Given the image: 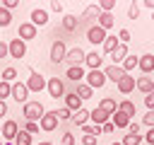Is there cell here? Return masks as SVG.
<instances>
[{"instance_id": "6da1fadb", "label": "cell", "mask_w": 154, "mask_h": 145, "mask_svg": "<svg viewBox=\"0 0 154 145\" xmlns=\"http://www.w3.org/2000/svg\"><path fill=\"white\" fill-rule=\"evenodd\" d=\"M43 114H46V109H43V104H41V102H26V104L22 106V116H24L26 121L38 123V121L43 118Z\"/></svg>"}, {"instance_id": "7a4b0ae2", "label": "cell", "mask_w": 154, "mask_h": 145, "mask_svg": "<svg viewBox=\"0 0 154 145\" xmlns=\"http://www.w3.org/2000/svg\"><path fill=\"white\" fill-rule=\"evenodd\" d=\"M24 85H26V89H29V92H36V94H38V92H43V89H46L48 80H46L38 70H29V80H26Z\"/></svg>"}, {"instance_id": "3957f363", "label": "cell", "mask_w": 154, "mask_h": 145, "mask_svg": "<svg viewBox=\"0 0 154 145\" xmlns=\"http://www.w3.org/2000/svg\"><path fill=\"white\" fill-rule=\"evenodd\" d=\"M84 58H87V51H84L82 46H75V48H67L65 63H67V68H72V65H84Z\"/></svg>"}, {"instance_id": "277c9868", "label": "cell", "mask_w": 154, "mask_h": 145, "mask_svg": "<svg viewBox=\"0 0 154 145\" xmlns=\"http://www.w3.org/2000/svg\"><path fill=\"white\" fill-rule=\"evenodd\" d=\"M106 31L99 27V24H91L89 29H87V41L91 44V46H103V41H106Z\"/></svg>"}, {"instance_id": "5b68a950", "label": "cell", "mask_w": 154, "mask_h": 145, "mask_svg": "<svg viewBox=\"0 0 154 145\" xmlns=\"http://www.w3.org/2000/svg\"><path fill=\"white\" fill-rule=\"evenodd\" d=\"M65 56H67V46H65V41H63V39H55V41L51 44V60H53V63H63Z\"/></svg>"}, {"instance_id": "8992f818", "label": "cell", "mask_w": 154, "mask_h": 145, "mask_svg": "<svg viewBox=\"0 0 154 145\" xmlns=\"http://www.w3.org/2000/svg\"><path fill=\"white\" fill-rule=\"evenodd\" d=\"M87 85L91 87V89H101L108 80H106V75H103V70H87Z\"/></svg>"}, {"instance_id": "52a82bcc", "label": "cell", "mask_w": 154, "mask_h": 145, "mask_svg": "<svg viewBox=\"0 0 154 145\" xmlns=\"http://www.w3.org/2000/svg\"><path fill=\"white\" fill-rule=\"evenodd\" d=\"M58 123H60V118H58V109H55V111H46V114H43V118L38 121L41 130H46V133L55 130V128H58Z\"/></svg>"}, {"instance_id": "ba28073f", "label": "cell", "mask_w": 154, "mask_h": 145, "mask_svg": "<svg viewBox=\"0 0 154 145\" xmlns=\"http://www.w3.org/2000/svg\"><path fill=\"white\" fill-rule=\"evenodd\" d=\"M17 133H19V123H17V121H12V118L2 121V130H0V135L5 138V143H14Z\"/></svg>"}, {"instance_id": "9c48e42d", "label": "cell", "mask_w": 154, "mask_h": 145, "mask_svg": "<svg viewBox=\"0 0 154 145\" xmlns=\"http://www.w3.org/2000/svg\"><path fill=\"white\" fill-rule=\"evenodd\" d=\"M38 36V29L31 24V22H22L19 24V29H17V39H22L24 44L26 41H31V39H36Z\"/></svg>"}, {"instance_id": "30bf717a", "label": "cell", "mask_w": 154, "mask_h": 145, "mask_svg": "<svg viewBox=\"0 0 154 145\" xmlns=\"http://www.w3.org/2000/svg\"><path fill=\"white\" fill-rule=\"evenodd\" d=\"M46 89H48V94H51L53 99H60V97H65V85H63V80H60V77H48V85H46Z\"/></svg>"}, {"instance_id": "8fae6325", "label": "cell", "mask_w": 154, "mask_h": 145, "mask_svg": "<svg viewBox=\"0 0 154 145\" xmlns=\"http://www.w3.org/2000/svg\"><path fill=\"white\" fill-rule=\"evenodd\" d=\"M12 99L17 102V104H26L29 102V89H26V85L24 82H12Z\"/></svg>"}, {"instance_id": "7c38bea8", "label": "cell", "mask_w": 154, "mask_h": 145, "mask_svg": "<svg viewBox=\"0 0 154 145\" xmlns=\"http://www.w3.org/2000/svg\"><path fill=\"white\" fill-rule=\"evenodd\" d=\"M7 48H10V58H24L26 56V44L22 39H12L7 44Z\"/></svg>"}, {"instance_id": "4fadbf2b", "label": "cell", "mask_w": 154, "mask_h": 145, "mask_svg": "<svg viewBox=\"0 0 154 145\" xmlns=\"http://www.w3.org/2000/svg\"><path fill=\"white\" fill-rule=\"evenodd\" d=\"M101 65H103V56L99 51L87 53V58H84V68L87 70H101Z\"/></svg>"}, {"instance_id": "5bb4252c", "label": "cell", "mask_w": 154, "mask_h": 145, "mask_svg": "<svg viewBox=\"0 0 154 145\" xmlns=\"http://www.w3.org/2000/svg\"><path fill=\"white\" fill-rule=\"evenodd\" d=\"M103 75H106V80H111V82H116V85H118L128 72H125L120 65H106V68H103Z\"/></svg>"}, {"instance_id": "9a60e30c", "label": "cell", "mask_w": 154, "mask_h": 145, "mask_svg": "<svg viewBox=\"0 0 154 145\" xmlns=\"http://www.w3.org/2000/svg\"><path fill=\"white\" fill-rule=\"evenodd\" d=\"M29 22H31L36 29H38V27H46V24H48V12H46V10H41V7H36V10H31Z\"/></svg>"}, {"instance_id": "2e32d148", "label": "cell", "mask_w": 154, "mask_h": 145, "mask_svg": "<svg viewBox=\"0 0 154 145\" xmlns=\"http://www.w3.org/2000/svg\"><path fill=\"white\" fill-rule=\"evenodd\" d=\"M128 53H130V51H128V44H118V48L108 56V58H111V65H123V60L128 58Z\"/></svg>"}, {"instance_id": "e0dca14e", "label": "cell", "mask_w": 154, "mask_h": 145, "mask_svg": "<svg viewBox=\"0 0 154 145\" xmlns=\"http://www.w3.org/2000/svg\"><path fill=\"white\" fill-rule=\"evenodd\" d=\"M135 89H140L144 97H147V94H154V77H149V75H144V77H137V85H135Z\"/></svg>"}, {"instance_id": "ac0fdd59", "label": "cell", "mask_w": 154, "mask_h": 145, "mask_svg": "<svg viewBox=\"0 0 154 145\" xmlns=\"http://www.w3.org/2000/svg\"><path fill=\"white\" fill-rule=\"evenodd\" d=\"M137 70H140L142 75H149V72H154V56H152V53H144V56H140Z\"/></svg>"}, {"instance_id": "d6986e66", "label": "cell", "mask_w": 154, "mask_h": 145, "mask_svg": "<svg viewBox=\"0 0 154 145\" xmlns=\"http://www.w3.org/2000/svg\"><path fill=\"white\" fill-rule=\"evenodd\" d=\"M65 77L79 85V82H82V80L87 77V70H84V65H72V68H67V72H65Z\"/></svg>"}, {"instance_id": "ffe728a7", "label": "cell", "mask_w": 154, "mask_h": 145, "mask_svg": "<svg viewBox=\"0 0 154 145\" xmlns=\"http://www.w3.org/2000/svg\"><path fill=\"white\" fill-rule=\"evenodd\" d=\"M96 24H99L103 31L113 29V27H116V17H113V12H101V14L96 17Z\"/></svg>"}, {"instance_id": "44dd1931", "label": "cell", "mask_w": 154, "mask_h": 145, "mask_svg": "<svg viewBox=\"0 0 154 145\" xmlns=\"http://www.w3.org/2000/svg\"><path fill=\"white\" fill-rule=\"evenodd\" d=\"M89 121H91L94 126H103V123H108V121H111V116H108L103 109H99V106H96L94 111H89Z\"/></svg>"}, {"instance_id": "7402d4cb", "label": "cell", "mask_w": 154, "mask_h": 145, "mask_svg": "<svg viewBox=\"0 0 154 145\" xmlns=\"http://www.w3.org/2000/svg\"><path fill=\"white\" fill-rule=\"evenodd\" d=\"M135 85H137V80H135L132 75H125L116 87H118V92H120V94H130V92L135 89Z\"/></svg>"}, {"instance_id": "603a6c76", "label": "cell", "mask_w": 154, "mask_h": 145, "mask_svg": "<svg viewBox=\"0 0 154 145\" xmlns=\"http://www.w3.org/2000/svg\"><path fill=\"white\" fill-rule=\"evenodd\" d=\"M65 109H70L72 114H75V111H79V109H82V99H79L75 92L65 94Z\"/></svg>"}, {"instance_id": "cb8c5ba5", "label": "cell", "mask_w": 154, "mask_h": 145, "mask_svg": "<svg viewBox=\"0 0 154 145\" xmlns=\"http://www.w3.org/2000/svg\"><path fill=\"white\" fill-rule=\"evenodd\" d=\"M99 109H103L108 116H113V114L118 111V102H116L113 97H103V99L99 102Z\"/></svg>"}, {"instance_id": "d4e9b609", "label": "cell", "mask_w": 154, "mask_h": 145, "mask_svg": "<svg viewBox=\"0 0 154 145\" xmlns=\"http://www.w3.org/2000/svg\"><path fill=\"white\" fill-rule=\"evenodd\" d=\"M118 111L128 114L130 118L137 116V106H135V102H130V99H120V102H118Z\"/></svg>"}, {"instance_id": "484cf974", "label": "cell", "mask_w": 154, "mask_h": 145, "mask_svg": "<svg viewBox=\"0 0 154 145\" xmlns=\"http://www.w3.org/2000/svg\"><path fill=\"white\" fill-rule=\"evenodd\" d=\"M111 121H113V126H116V128H128L132 118H130L128 114H123V111H116V114L111 116Z\"/></svg>"}, {"instance_id": "4316f807", "label": "cell", "mask_w": 154, "mask_h": 145, "mask_svg": "<svg viewBox=\"0 0 154 145\" xmlns=\"http://www.w3.org/2000/svg\"><path fill=\"white\" fill-rule=\"evenodd\" d=\"M137 63H140V56H132V53H128V58L123 60V65H120V68H123V70L130 75V72L137 68Z\"/></svg>"}, {"instance_id": "83f0119b", "label": "cell", "mask_w": 154, "mask_h": 145, "mask_svg": "<svg viewBox=\"0 0 154 145\" xmlns=\"http://www.w3.org/2000/svg\"><path fill=\"white\" fill-rule=\"evenodd\" d=\"M87 121H89V111H87L84 106H82L79 111H75V114H72V123H77L79 128H82V126H87Z\"/></svg>"}, {"instance_id": "f1b7e54d", "label": "cell", "mask_w": 154, "mask_h": 145, "mask_svg": "<svg viewBox=\"0 0 154 145\" xmlns=\"http://www.w3.org/2000/svg\"><path fill=\"white\" fill-rule=\"evenodd\" d=\"M14 145H34V135H29L24 128H19V133L14 138Z\"/></svg>"}, {"instance_id": "f546056e", "label": "cell", "mask_w": 154, "mask_h": 145, "mask_svg": "<svg viewBox=\"0 0 154 145\" xmlns=\"http://www.w3.org/2000/svg\"><path fill=\"white\" fill-rule=\"evenodd\" d=\"M99 14H101L99 5H89V7L84 10V14L79 17V22H89V19H94V17H99Z\"/></svg>"}, {"instance_id": "4dcf8cb0", "label": "cell", "mask_w": 154, "mask_h": 145, "mask_svg": "<svg viewBox=\"0 0 154 145\" xmlns=\"http://www.w3.org/2000/svg\"><path fill=\"white\" fill-rule=\"evenodd\" d=\"M118 44H120V41H118L116 36H106V41H103V46H101V48H103V53H106V56H111V53L118 48Z\"/></svg>"}, {"instance_id": "1f68e13d", "label": "cell", "mask_w": 154, "mask_h": 145, "mask_svg": "<svg viewBox=\"0 0 154 145\" xmlns=\"http://www.w3.org/2000/svg\"><path fill=\"white\" fill-rule=\"evenodd\" d=\"M75 94H77V97H79V99L84 102V99H89V97L94 94V89H91V87H89L87 82H79V85H77V92H75Z\"/></svg>"}, {"instance_id": "d6a6232c", "label": "cell", "mask_w": 154, "mask_h": 145, "mask_svg": "<svg viewBox=\"0 0 154 145\" xmlns=\"http://www.w3.org/2000/svg\"><path fill=\"white\" fill-rule=\"evenodd\" d=\"M77 24H79V19H77L75 14H63V27H65L67 31H75Z\"/></svg>"}, {"instance_id": "836d02e7", "label": "cell", "mask_w": 154, "mask_h": 145, "mask_svg": "<svg viewBox=\"0 0 154 145\" xmlns=\"http://www.w3.org/2000/svg\"><path fill=\"white\" fill-rule=\"evenodd\" d=\"M144 140V135H140V133H128V135H123V145H140Z\"/></svg>"}, {"instance_id": "e575fe53", "label": "cell", "mask_w": 154, "mask_h": 145, "mask_svg": "<svg viewBox=\"0 0 154 145\" xmlns=\"http://www.w3.org/2000/svg\"><path fill=\"white\" fill-rule=\"evenodd\" d=\"M10 24H12V12L5 10V7H0V29H7Z\"/></svg>"}, {"instance_id": "d590c367", "label": "cell", "mask_w": 154, "mask_h": 145, "mask_svg": "<svg viewBox=\"0 0 154 145\" xmlns=\"http://www.w3.org/2000/svg\"><path fill=\"white\" fill-rule=\"evenodd\" d=\"M0 80H2V82H10V85L17 82V70H14V68H5L2 75H0Z\"/></svg>"}, {"instance_id": "8d00e7d4", "label": "cell", "mask_w": 154, "mask_h": 145, "mask_svg": "<svg viewBox=\"0 0 154 145\" xmlns=\"http://www.w3.org/2000/svg\"><path fill=\"white\" fill-rule=\"evenodd\" d=\"M7 97H12V85H10V82H2V80H0V102H5Z\"/></svg>"}, {"instance_id": "74e56055", "label": "cell", "mask_w": 154, "mask_h": 145, "mask_svg": "<svg viewBox=\"0 0 154 145\" xmlns=\"http://www.w3.org/2000/svg\"><path fill=\"white\" fill-rule=\"evenodd\" d=\"M96 5H99L101 12H113V10H116V0H99Z\"/></svg>"}, {"instance_id": "f35d334b", "label": "cell", "mask_w": 154, "mask_h": 145, "mask_svg": "<svg viewBox=\"0 0 154 145\" xmlns=\"http://www.w3.org/2000/svg\"><path fill=\"white\" fill-rule=\"evenodd\" d=\"M82 130H84V135H101V126H94V123H87V126H82Z\"/></svg>"}, {"instance_id": "ab89813d", "label": "cell", "mask_w": 154, "mask_h": 145, "mask_svg": "<svg viewBox=\"0 0 154 145\" xmlns=\"http://www.w3.org/2000/svg\"><path fill=\"white\" fill-rule=\"evenodd\" d=\"M140 17V5L137 2H130V7H128V19H137Z\"/></svg>"}, {"instance_id": "60d3db41", "label": "cell", "mask_w": 154, "mask_h": 145, "mask_svg": "<svg viewBox=\"0 0 154 145\" xmlns=\"http://www.w3.org/2000/svg\"><path fill=\"white\" fill-rule=\"evenodd\" d=\"M24 130H26L29 135H36V133L41 130V126H38V123H34V121H26V123H24Z\"/></svg>"}, {"instance_id": "b9f144b4", "label": "cell", "mask_w": 154, "mask_h": 145, "mask_svg": "<svg viewBox=\"0 0 154 145\" xmlns=\"http://www.w3.org/2000/svg\"><path fill=\"white\" fill-rule=\"evenodd\" d=\"M0 7H5V10H14V7H19V0H0Z\"/></svg>"}, {"instance_id": "7bdbcfd3", "label": "cell", "mask_w": 154, "mask_h": 145, "mask_svg": "<svg viewBox=\"0 0 154 145\" xmlns=\"http://www.w3.org/2000/svg\"><path fill=\"white\" fill-rule=\"evenodd\" d=\"M58 118H60V121H72V111L63 106V109H58Z\"/></svg>"}, {"instance_id": "ee69618b", "label": "cell", "mask_w": 154, "mask_h": 145, "mask_svg": "<svg viewBox=\"0 0 154 145\" xmlns=\"http://www.w3.org/2000/svg\"><path fill=\"white\" fill-rule=\"evenodd\" d=\"M118 41H120V44H128V41H130V31H128V29H120V31H118Z\"/></svg>"}, {"instance_id": "f6af8a7d", "label": "cell", "mask_w": 154, "mask_h": 145, "mask_svg": "<svg viewBox=\"0 0 154 145\" xmlns=\"http://www.w3.org/2000/svg\"><path fill=\"white\" fill-rule=\"evenodd\" d=\"M60 145H75V135H72V133H63Z\"/></svg>"}, {"instance_id": "bcb514c9", "label": "cell", "mask_w": 154, "mask_h": 145, "mask_svg": "<svg viewBox=\"0 0 154 145\" xmlns=\"http://www.w3.org/2000/svg\"><path fill=\"white\" fill-rule=\"evenodd\" d=\"M142 121H144L147 128H154V111H147V116H144Z\"/></svg>"}, {"instance_id": "7dc6e473", "label": "cell", "mask_w": 154, "mask_h": 145, "mask_svg": "<svg viewBox=\"0 0 154 145\" xmlns=\"http://www.w3.org/2000/svg\"><path fill=\"white\" fill-rule=\"evenodd\" d=\"M101 133H116V126H113V121L103 123V126H101Z\"/></svg>"}, {"instance_id": "c3c4849f", "label": "cell", "mask_w": 154, "mask_h": 145, "mask_svg": "<svg viewBox=\"0 0 154 145\" xmlns=\"http://www.w3.org/2000/svg\"><path fill=\"white\" fill-rule=\"evenodd\" d=\"M82 145H96V135H82Z\"/></svg>"}, {"instance_id": "681fc988", "label": "cell", "mask_w": 154, "mask_h": 145, "mask_svg": "<svg viewBox=\"0 0 154 145\" xmlns=\"http://www.w3.org/2000/svg\"><path fill=\"white\" fill-rule=\"evenodd\" d=\"M144 106H147L149 111H154V94H147V97H144Z\"/></svg>"}, {"instance_id": "f907efd6", "label": "cell", "mask_w": 154, "mask_h": 145, "mask_svg": "<svg viewBox=\"0 0 154 145\" xmlns=\"http://www.w3.org/2000/svg\"><path fill=\"white\" fill-rule=\"evenodd\" d=\"M5 56H10V48H7V44L0 39V58H5Z\"/></svg>"}, {"instance_id": "816d5d0a", "label": "cell", "mask_w": 154, "mask_h": 145, "mask_svg": "<svg viewBox=\"0 0 154 145\" xmlns=\"http://www.w3.org/2000/svg\"><path fill=\"white\" fill-rule=\"evenodd\" d=\"M51 10L60 14V12H63V2H58V0H53V2H51Z\"/></svg>"}, {"instance_id": "f5cc1de1", "label": "cell", "mask_w": 154, "mask_h": 145, "mask_svg": "<svg viewBox=\"0 0 154 145\" xmlns=\"http://www.w3.org/2000/svg\"><path fill=\"white\" fill-rule=\"evenodd\" d=\"M128 133H140V123H137V121H130V126H128Z\"/></svg>"}, {"instance_id": "db71d44e", "label": "cell", "mask_w": 154, "mask_h": 145, "mask_svg": "<svg viewBox=\"0 0 154 145\" xmlns=\"http://www.w3.org/2000/svg\"><path fill=\"white\" fill-rule=\"evenodd\" d=\"M144 140H147L149 145H154V128H149V130H147V135H144Z\"/></svg>"}, {"instance_id": "11a10c76", "label": "cell", "mask_w": 154, "mask_h": 145, "mask_svg": "<svg viewBox=\"0 0 154 145\" xmlns=\"http://www.w3.org/2000/svg\"><path fill=\"white\" fill-rule=\"evenodd\" d=\"M2 116H7V104H5V102H0V118H2Z\"/></svg>"}, {"instance_id": "9f6ffc18", "label": "cell", "mask_w": 154, "mask_h": 145, "mask_svg": "<svg viewBox=\"0 0 154 145\" xmlns=\"http://www.w3.org/2000/svg\"><path fill=\"white\" fill-rule=\"evenodd\" d=\"M144 7H149V10L154 12V0H144Z\"/></svg>"}, {"instance_id": "6f0895ef", "label": "cell", "mask_w": 154, "mask_h": 145, "mask_svg": "<svg viewBox=\"0 0 154 145\" xmlns=\"http://www.w3.org/2000/svg\"><path fill=\"white\" fill-rule=\"evenodd\" d=\"M36 145H53L51 140H43V143H36Z\"/></svg>"}, {"instance_id": "680465c9", "label": "cell", "mask_w": 154, "mask_h": 145, "mask_svg": "<svg viewBox=\"0 0 154 145\" xmlns=\"http://www.w3.org/2000/svg\"><path fill=\"white\" fill-rule=\"evenodd\" d=\"M113 145H123V143H113Z\"/></svg>"}, {"instance_id": "91938a15", "label": "cell", "mask_w": 154, "mask_h": 145, "mask_svg": "<svg viewBox=\"0 0 154 145\" xmlns=\"http://www.w3.org/2000/svg\"><path fill=\"white\" fill-rule=\"evenodd\" d=\"M0 130H2V123H0Z\"/></svg>"}, {"instance_id": "94428289", "label": "cell", "mask_w": 154, "mask_h": 145, "mask_svg": "<svg viewBox=\"0 0 154 145\" xmlns=\"http://www.w3.org/2000/svg\"><path fill=\"white\" fill-rule=\"evenodd\" d=\"M152 19H154V12H152Z\"/></svg>"}, {"instance_id": "6125c7cd", "label": "cell", "mask_w": 154, "mask_h": 145, "mask_svg": "<svg viewBox=\"0 0 154 145\" xmlns=\"http://www.w3.org/2000/svg\"><path fill=\"white\" fill-rule=\"evenodd\" d=\"M2 145H5V143H2Z\"/></svg>"}]
</instances>
